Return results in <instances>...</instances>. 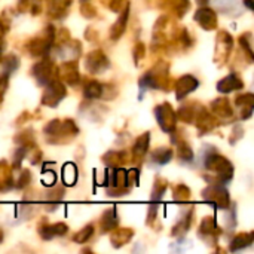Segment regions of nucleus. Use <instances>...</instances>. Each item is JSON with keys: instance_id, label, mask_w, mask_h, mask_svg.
Segmentation results:
<instances>
[{"instance_id": "obj_47", "label": "nucleus", "mask_w": 254, "mask_h": 254, "mask_svg": "<svg viewBox=\"0 0 254 254\" xmlns=\"http://www.w3.org/2000/svg\"><path fill=\"white\" fill-rule=\"evenodd\" d=\"M6 31H7V27L4 25V22H1V21H0V37H1Z\"/></svg>"}, {"instance_id": "obj_4", "label": "nucleus", "mask_w": 254, "mask_h": 254, "mask_svg": "<svg viewBox=\"0 0 254 254\" xmlns=\"http://www.w3.org/2000/svg\"><path fill=\"white\" fill-rule=\"evenodd\" d=\"M54 40H55V30L52 25H46L40 34H37L27 43V48L33 57H46L54 45Z\"/></svg>"}, {"instance_id": "obj_51", "label": "nucleus", "mask_w": 254, "mask_h": 254, "mask_svg": "<svg viewBox=\"0 0 254 254\" xmlns=\"http://www.w3.org/2000/svg\"><path fill=\"white\" fill-rule=\"evenodd\" d=\"M1 241H3V231L0 229V243H1Z\"/></svg>"}, {"instance_id": "obj_15", "label": "nucleus", "mask_w": 254, "mask_h": 254, "mask_svg": "<svg viewBox=\"0 0 254 254\" xmlns=\"http://www.w3.org/2000/svg\"><path fill=\"white\" fill-rule=\"evenodd\" d=\"M193 125H196L199 134H205V132L211 131L216 127V119L202 106H199L198 113H196L195 121H193Z\"/></svg>"}, {"instance_id": "obj_9", "label": "nucleus", "mask_w": 254, "mask_h": 254, "mask_svg": "<svg viewBox=\"0 0 254 254\" xmlns=\"http://www.w3.org/2000/svg\"><path fill=\"white\" fill-rule=\"evenodd\" d=\"M54 73H55V67L52 60H49L48 57H45L40 63L34 64V67L31 68V74L33 77L37 80L39 85L45 86L48 85L51 80H54Z\"/></svg>"}, {"instance_id": "obj_24", "label": "nucleus", "mask_w": 254, "mask_h": 254, "mask_svg": "<svg viewBox=\"0 0 254 254\" xmlns=\"http://www.w3.org/2000/svg\"><path fill=\"white\" fill-rule=\"evenodd\" d=\"M149 143H150V132L141 134L135 140V144L132 147L134 158H144V155L147 153V149H149Z\"/></svg>"}, {"instance_id": "obj_38", "label": "nucleus", "mask_w": 254, "mask_h": 254, "mask_svg": "<svg viewBox=\"0 0 254 254\" xmlns=\"http://www.w3.org/2000/svg\"><path fill=\"white\" fill-rule=\"evenodd\" d=\"M240 45L243 51L249 55V60L253 61V49H252V33H244L240 37Z\"/></svg>"}, {"instance_id": "obj_34", "label": "nucleus", "mask_w": 254, "mask_h": 254, "mask_svg": "<svg viewBox=\"0 0 254 254\" xmlns=\"http://www.w3.org/2000/svg\"><path fill=\"white\" fill-rule=\"evenodd\" d=\"M165 190H167V182H164V180H161V179L156 180V183L153 185V190H152L150 201H152V202H159V201L162 199Z\"/></svg>"}, {"instance_id": "obj_16", "label": "nucleus", "mask_w": 254, "mask_h": 254, "mask_svg": "<svg viewBox=\"0 0 254 254\" xmlns=\"http://www.w3.org/2000/svg\"><path fill=\"white\" fill-rule=\"evenodd\" d=\"M211 112L219 118V119H223V121H228L234 116V112H232V106L229 103L228 98H217L211 103Z\"/></svg>"}, {"instance_id": "obj_23", "label": "nucleus", "mask_w": 254, "mask_h": 254, "mask_svg": "<svg viewBox=\"0 0 254 254\" xmlns=\"http://www.w3.org/2000/svg\"><path fill=\"white\" fill-rule=\"evenodd\" d=\"M192 217H193V210H188L186 213H183V217H180L176 223V226L173 228V237H185L192 225Z\"/></svg>"}, {"instance_id": "obj_43", "label": "nucleus", "mask_w": 254, "mask_h": 254, "mask_svg": "<svg viewBox=\"0 0 254 254\" xmlns=\"http://www.w3.org/2000/svg\"><path fill=\"white\" fill-rule=\"evenodd\" d=\"M80 12H82V15H83L85 18H94V16L97 15V10H95V7H94L91 3H88V1H82Z\"/></svg>"}, {"instance_id": "obj_33", "label": "nucleus", "mask_w": 254, "mask_h": 254, "mask_svg": "<svg viewBox=\"0 0 254 254\" xmlns=\"http://www.w3.org/2000/svg\"><path fill=\"white\" fill-rule=\"evenodd\" d=\"M1 65H3V74L9 76L13 70H16L19 67V58L15 55H7V57H4Z\"/></svg>"}, {"instance_id": "obj_50", "label": "nucleus", "mask_w": 254, "mask_h": 254, "mask_svg": "<svg viewBox=\"0 0 254 254\" xmlns=\"http://www.w3.org/2000/svg\"><path fill=\"white\" fill-rule=\"evenodd\" d=\"M196 3H198L199 6H205V4L208 3V0H196Z\"/></svg>"}, {"instance_id": "obj_35", "label": "nucleus", "mask_w": 254, "mask_h": 254, "mask_svg": "<svg viewBox=\"0 0 254 254\" xmlns=\"http://www.w3.org/2000/svg\"><path fill=\"white\" fill-rule=\"evenodd\" d=\"M177 143H179V141H177ZM179 158H180L182 161H185V162H192L193 158H195L192 147H190L188 143H185V141H180V143H179Z\"/></svg>"}, {"instance_id": "obj_6", "label": "nucleus", "mask_w": 254, "mask_h": 254, "mask_svg": "<svg viewBox=\"0 0 254 254\" xmlns=\"http://www.w3.org/2000/svg\"><path fill=\"white\" fill-rule=\"evenodd\" d=\"M45 86H46V89H45L43 97H42V104H45L48 107H57L63 101V98L67 95L65 85L58 79L51 80Z\"/></svg>"}, {"instance_id": "obj_7", "label": "nucleus", "mask_w": 254, "mask_h": 254, "mask_svg": "<svg viewBox=\"0 0 254 254\" xmlns=\"http://www.w3.org/2000/svg\"><path fill=\"white\" fill-rule=\"evenodd\" d=\"M155 116H156V121L164 132L171 134L176 129L177 115L168 103H162L158 107H155Z\"/></svg>"}, {"instance_id": "obj_10", "label": "nucleus", "mask_w": 254, "mask_h": 254, "mask_svg": "<svg viewBox=\"0 0 254 254\" xmlns=\"http://www.w3.org/2000/svg\"><path fill=\"white\" fill-rule=\"evenodd\" d=\"M216 55H214V61L222 65L228 61L229 55H231V51H232V45H234V40H232V36L226 31H220L217 34V39H216Z\"/></svg>"}, {"instance_id": "obj_37", "label": "nucleus", "mask_w": 254, "mask_h": 254, "mask_svg": "<svg viewBox=\"0 0 254 254\" xmlns=\"http://www.w3.org/2000/svg\"><path fill=\"white\" fill-rule=\"evenodd\" d=\"M92 234H94V226L92 225H88V226H85L83 229H80L76 235H74V243H77V244H85L91 237H92Z\"/></svg>"}, {"instance_id": "obj_31", "label": "nucleus", "mask_w": 254, "mask_h": 254, "mask_svg": "<svg viewBox=\"0 0 254 254\" xmlns=\"http://www.w3.org/2000/svg\"><path fill=\"white\" fill-rule=\"evenodd\" d=\"M177 16H183L189 9V0H164Z\"/></svg>"}, {"instance_id": "obj_22", "label": "nucleus", "mask_w": 254, "mask_h": 254, "mask_svg": "<svg viewBox=\"0 0 254 254\" xmlns=\"http://www.w3.org/2000/svg\"><path fill=\"white\" fill-rule=\"evenodd\" d=\"M119 223V217H118V213H116V208H109L107 211L103 213L101 216V220H100V228H101V232L106 234V232H110L113 231Z\"/></svg>"}, {"instance_id": "obj_39", "label": "nucleus", "mask_w": 254, "mask_h": 254, "mask_svg": "<svg viewBox=\"0 0 254 254\" xmlns=\"http://www.w3.org/2000/svg\"><path fill=\"white\" fill-rule=\"evenodd\" d=\"M216 3L222 13H234V9L238 6V0H216Z\"/></svg>"}, {"instance_id": "obj_36", "label": "nucleus", "mask_w": 254, "mask_h": 254, "mask_svg": "<svg viewBox=\"0 0 254 254\" xmlns=\"http://www.w3.org/2000/svg\"><path fill=\"white\" fill-rule=\"evenodd\" d=\"M173 195H174V199L179 201V202H185L190 198V190L186 185H179L174 188L173 190Z\"/></svg>"}, {"instance_id": "obj_44", "label": "nucleus", "mask_w": 254, "mask_h": 254, "mask_svg": "<svg viewBox=\"0 0 254 254\" xmlns=\"http://www.w3.org/2000/svg\"><path fill=\"white\" fill-rule=\"evenodd\" d=\"M146 48H144V45L143 43H137V46L134 48V61H135V64L138 65V63H140V60L141 58H144L146 57Z\"/></svg>"}, {"instance_id": "obj_8", "label": "nucleus", "mask_w": 254, "mask_h": 254, "mask_svg": "<svg viewBox=\"0 0 254 254\" xmlns=\"http://www.w3.org/2000/svg\"><path fill=\"white\" fill-rule=\"evenodd\" d=\"M85 67L91 74L104 73L110 67V61L103 51H91L85 58Z\"/></svg>"}, {"instance_id": "obj_30", "label": "nucleus", "mask_w": 254, "mask_h": 254, "mask_svg": "<svg viewBox=\"0 0 254 254\" xmlns=\"http://www.w3.org/2000/svg\"><path fill=\"white\" fill-rule=\"evenodd\" d=\"M13 186L12 174L4 162H0V190H7Z\"/></svg>"}, {"instance_id": "obj_48", "label": "nucleus", "mask_w": 254, "mask_h": 254, "mask_svg": "<svg viewBox=\"0 0 254 254\" xmlns=\"http://www.w3.org/2000/svg\"><path fill=\"white\" fill-rule=\"evenodd\" d=\"M244 4L249 7V9H252L253 10L254 9V4H253V0H244Z\"/></svg>"}, {"instance_id": "obj_20", "label": "nucleus", "mask_w": 254, "mask_h": 254, "mask_svg": "<svg viewBox=\"0 0 254 254\" xmlns=\"http://www.w3.org/2000/svg\"><path fill=\"white\" fill-rule=\"evenodd\" d=\"M110 232H112L110 234V241H112V246L115 249H121L122 246L128 244L134 237V231L129 229V228H125V229H116L115 228Z\"/></svg>"}, {"instance_id": "obj_14", "label": "nucleus", "mask_w": 254, "mask_h": 254, "mask_svg": "<svg viewBox=\"0 0 254 254\" xmlns=\"http://www.w3.org/2000/svg\"><path fill=\"white\" fill-rule=\"evenodd\" d=\"M60 77H61L67 85L74 86V85L79 82V79H80V76H79V68H77V63H76L74 60L63 63L61 67H60Z\"/></svg>"}, {"instance_id": "obj_29", "label": "nucleus", "mask_w": 254, "mask_h": 254, "mask_svg": "<svg viewBox=\"0 0 254 254\" xmlns=\"http://www.w3.org/2000/svg\"><path fill=\"white\" fill-rule=\"evenodd\" d=\"M196 109H199V104H185L179 110V118L182 121H185L186 124H193L195 116L198 113Z\"/></svg>"}, {"instance_id": "obj_26", "label": "nucleus", "mask_w": 254, "mask_h": 254, "mask_svg": "<svg viewBox=\"0 0 254 254\" xmlns=\"http://www.w3.org/2000/svg\"><path fill=\"white\" fill-rule=\"evenodd\" d=\"M252 243H253V232H250V234H240V235H237L232 240L229 249H231V252L235 253V252H240V250H244V249L250 247Z\"/></svg>"}, {"instance_id": "obj_49", "label": "nucleus", "mask_w": 254, "mask_h": 254, "mask_svg": "<svg viewBox=\"0 0 254 254\" xmlns=\"http://www.w3.org/2000/svg\"><path fill=\"white\" fill-rule=\"evenodd\" d=\"M3 49H4V43H3V40H1V37H0V58H1Z\"/></svg>"}, {"instance_id": "obj_25", "label": "nucleus", "mask_w": 254, "mask_h": 254, "mask_svg": "<svg viewBox=\"0 0 254 254\" xmlns=\"http://www.w3.org/2000/svg\"><path fill=\"white\" fill-rule=\"evenodd\" d=\"M103 92H104V86L97 80L88 82L85 85V89H83V95L86 100H98L103 97Z\"/></svg>"}, {"instance_id": "obj_27", "label": "nucleus", "mask_w": 254, "mask_h": 254, "mask_svg": "<svg viewBox=\"0 0 254 254\" xmlns=\"http://www.w3.org/2000/svg\"><path fill=\"white\" fill-rule=\"evenodd\" d=\"M173 159V150L170 147H159L152 152L150 161L158 164V165H165Z\"/></svg>"}, {"instance_id": "obj_42", "label": "nucleus", "mask_w": 254, "mask_h": 254, "mask_svg": "<svg viewBox=\"0 0 254 254\" xmlns=\"http://www.w3.org/2000/svg\"><path fill=\"white\" fill-rule=\"evenodd\" d=\"M39 235L43 238V240H52L55 235H54V231H52V225H48V223H42L39 226Z\"/></svg>"}, {"instance_id": "obj_13", "label": "nucleus", "mask_w": 254, "mask_h": 254, "mask_svg": "<svg viewBox=\"0 0 254 254\" xmlns=\"http://www.w3.org/2000/svg\"><path fill=\"white\" fill-rule=\"evenodd\" d=\"M193 19L204 28V30H216L217 28V15L213 9L210 7H205V6H201L196 12H195V16Z\"/></svg>"}, {"instance_id": "obj_19", "label": "nucleus", "mask_w": 254, "mask_h": 254, "mask_svg": "<svg viewBox=\"0 0 254 254\" xmlns=\"http://www.w3.org/2000/svg\"><path fill=\"white\" fill-rule=\"evenodd\" d=\"M73 0H46L48 13L52 18H63L70 9Z\"/></svg>"}, {"instance_id": "obj_1", "label": "nucleus", "mask_w": 254, "mask_h": 254, "mask_svg": "<svg viewBox=\"0 0 254 254\" xmlns=\"http://www.w3.org/2000/svg\"><path fill=\"white\" fill-rule=\"evenodd\" d=\"M77 132H79V128L71 119H65L63 122L58 119L51 121L43 129V134L48 143H54V144L68 143L77 135Z\"/></svg>"}, {"instance_id": "obj_3", "label": "nucleus", "mask_w": 254, "mask_h": 254, "mask_svg": "<svg viewBox=\"0 0 254 254\" xmlns=\"http://www.w3.org/2000/svg\"><path fill=\"white\" fill-rule=\"evenodd\" d=\"M168 64L167 63H158L153 68H150L147 73L141 76L138 80L140 86V98L147 89H161L168 85Z\"/></svg>"}, {"instance_id": "obj_32", "label": "nucleus", "mask_w": 254, "mask_h": 254, "mask_svg": "<svg viewBox=\"0 0 254 254\" xmlns=\"http://www.w3.org/2000/svg\"><path fill=\"white\" fill-rule=\"evenodd\" d=\"M77 180V170L73 164H67L63 168V182L67 186H73Z\"/></svg>"}, {"instance_id": "obj_17", "label": "nucleus", "mask_w": 254, "mask_h": 254, "mask_svg": "<svg viewBox=\"0 0 254 254\" xmlns=\"http://www.w3.org/2000/svg\"><path fill=\"white\" fill-rule=\"evenodd\" d=\"M128 15H129V4L127 3L122 9H121V15L118 18V21L112 25L110 28V37L113 40H118L124 31H125V27H127V22H128Z\"/></svg>"}, {"instance_id": "obj_21", "label": "nucleus", "mask_w": 254, "mask_h": 254, "mask_svg": "<svg viewBox=\"0 0 254 254\" xmlns=\"http://www.w3.org/2000/svg\"><path fill=\"white\" fill-rule=\"evenodd\" d=\"M237 106L241 109V118L246 121L249 118H252L253 115V107H254V97L253 94H244V95H238L235 98Z\"/></svg>"}, {"instance_id": "obj_41", "label": "nucleus", "mask_w": 254, "mask_h": 254, "mask_svg": "<svg viewBox=\"0 0 254 254\" xmlns=\"http://www.w3.org/2000/svg\"><path fill=\"white\" fill-rule=\"evenodd\" d=\"M28 149H30V147H25V146H19V147L16 149V152H15V155H13V168H19V167H21V162H22V159L27 156Z\"/></svg>"}, {"instance_id": "obj_46", "label": "nucleus", "mask_w": 254, "mask_h": 254, "mask_svg": "<svg viewBox=\"0 0 254 254\" xmlns=\"http://www.w3.org/2000/svg\"><path fill=\"white\" fill-rule=\"evenodd\" d=\"M55 174L54 171H45V177H43V185L45 186H54L55 185Z\"/></svg>"}, {"instance_id": "obj_12", "label": "nucleus", "mask_w": 254, "mask_h": 254, "mask_svg": "<svg viewBox=\"0 0 254 254\" xmlns=\"http://www.w3.org/2000/svg\"><path fill=\"white\" fill-rule=\"evenodd\" d=\"M198 86H199V80H198L195 76H192V74H185V76H182V77L177 80V83H176V97H177V100L182 101V100L186 98L190 92L196 91Z\"/></svg>"}, {"instance_id": "obj_28", "label": "nucleus", "mask_w": 254, "mask_h": 254, "mask_svg": "<svg viewBox=\"0 0 254 254\" xmlns=\"http://www.w3.org/2000/svg\"><path fill=\"white\" fill-rule=\"evenodd\" d=\"M103 162L109 167V168H116V167H122L125 164V152H107L103 156Z\"/></svg>"}, {"instance_id": "obj_11", "label": "nucleus", "mask_w": 254, "mask_h": 254, "mask_svg": "<svg viewBox=\"0 0 254 254\" xmlns=\"http://www.w3.org/2000/svg\"><path fill=\"white\" fill-rule=\"evenodd\" d=\"M198 235H199V238H202L205 241V244L208 243V244L214 246L220 235V228L217 225V220L214 217H205L199 226Z\"/></svg>"}, {"instance_id": "obj_18", "label": "nucleus", "mask_w": 254, "mask_h": 254, "mask_svg": "<svg viewBox=\"0 0 254 254\" xmlns=\"http://www.w3.org/2000/svg\"><path fill=\"white\" fill-rule=\"evenodd\" d=\"M241 88H244V82L238 74H229L217 83V91H220L223 94H229V92L241 89Z\"/></svg>"}, {"instance_id": "obj_5", "label": "nucleus", "mask_w": 254, "mask_h": 254, "mask_svg": "<svg viewBox=\"0 0 254 254\" xmlns=\"http://www.w3.org/2000/svg\"><path fill=\"white\" fill-rule=\"evenodd\" d=\"M202 198L214 205L216 208L220 210H226L231 207V198H229V192L220 185V183H211L207 189L202 190Z\"/></svg>"}, {"instance_id": "obj_45", "label": "nucleus", "mask_w": 254, "mask_h": 254, "mask_svg": "<svg viewBox=\"0 0 254 254\" xmlns=\"http://www.w3.org/2000/svg\"><path fill=\"white\" fill-rule=\"evenodd\" d=\"M52 231H54V235L55 237H63V235L67 234L68 226L64 225V223H55V225H52Z\"/></svg>"}, {"instance_id": "obj_40", "label": "nucleus", "mask_w": 254, "mask_h": 254, "mask_svg": "<svg viewBox=\"0 0 254 254\" xmlns=\"http://www.w3.org/2000/svg\"><path fill=\"white\" fill-rule=\"evenodd\" d=\"M30 180H31V174H30V171H27V170H21V171H19V174H18V179H16V182H15V185H13V186H16V189H24L25 186H28Z\"/></svg>"}, {"instance_id": "obj_2", "label": "nucleus", "mask_w": 254, "mask_h": 254, "mask_svg": "<svg viewBox=\"0 0 254 254\" xmlns=\"http://www.w3.org/2000/svg\"><path fill=\"white\" fill-rule=\"evenodd\" d=\"M204 167L207 171L216 174V182L220 185H226L234 177V165L222 155H219L214 149H210L204 158Z\"/></svg>"}]
</instances>
